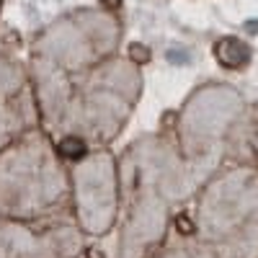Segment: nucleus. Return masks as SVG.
Returning <instances> with one entry per match:
<instances>
[{"mask_svg": "<svg viewBox=\"0 0 258 258\" xmlns=\"http://www.w3.org/2000/svg\"><path fill=\"white\" fill-rule=\"evenodd\" d=\"M217 173V168L188 160L178 142L147 135L119 158V238L114 258H147L163 245L176 209Z\"/></svg>", "mask_w": 258, "mask_h": 258, "instance_id": "nucleus-1", "label": "nucleus"}, {"mask_svg": "<svg viewBox=\"0 0 258 258\" xmlns=\"http://www.w3.org/2000/svg\"><path fill=\"white\" fill-rule=\"evenodd\" d=\"M173 235L147 258H258V170L220 168L194 212H176Z\"/></svg>", "mask_w": 258, "mask_h": 258, "instance_id": "nucleus-2", "label": "nucleus"}, {"mask_svg": "<svg viewBox=\"0 0 258 258\" xmlns=\"http://www.w3.org/2000/svg\"><path fill=\"white\" fill-rule=\"evenodd\" d=\"M142 93L140 64L126 57H109L98 68L70 80L41 106V126L57 140L62 153L106 147L126 124Z\"/></svg>", "mask_w": 258, "mask_h": 258, "instance_id": "nucleus-3", "label": "nucleus"}, {"mask_svg": "<svg viewBox=\"0 0 258 258\" xmlns=\"http://www.w3.org/2000/svg\"><path fill=\"white\" fill-rule=\"evenodd\" d=\"M121 18L111 8H78L44 26L29 47V73L39 109L70 80L119 54Z\"/></svg>", "mask_w": 258, "mask_h": 258, "instance_id": "nucleus-4", "label": "nucleus"}, {"mask_svg": "<svg viewBox=\"0 0 258 258\" xmlns=\"http://www.w3.org/2000/svg\"><path fill=\"white\" fill-rule=\"evenodd\" d=\"M68 212L70 168L44 126L0 150V220L31 222Z\"/></svg>", "mask_w": 258, "mask_h": 258, "instance_id": "nucleus-5", "label": "nucleus"}, {"mask_svg": "<svg viewBox=\"0 0 258 258\" xmlns=\"http://www.w3.org/2000/svg\"><path fill=\"white\" fill-rule=\"evenodd\" d=\"M70 209L88 238H103L119 222V160L106 147L88 150L70 165Z\"/></svg>", "mask_w": 258, "mask_h": 258, "instance_id": "nucleus-6", "label": "nucleus"}, {"mask_svg": "<svg viewBox=\"0 0 258 258\" xmlns=\"http://www.w3.org/2000/svg\"><path fill=\"white\" fill-rule=\"evenodd\" d=\"M83 227L73 212L47 220H0V258H83Z\"/></svg>", "mask_w": 258, "mask_h": 258, "instance_id": "nucleus-7", "label": "nucleus"}, {"mask_svg": "<svg viewBox=\"0 0 258 258\" xmlns=\"http://www.w3.org/2000/svg\"><path fill=\"white\" fill-rule=\"evenodd\" d=\"M41 126V111L29 64L0 52V150Z\"/></svg>", "mask_w": 258, "mask_h": 258, "instance_id": "nucleus-8", "label": "nucleus"}, {"mask_svg": "<svg viewBox=\"0 0 258 258\" xmlns=\"http://www.w3.org/2000/svg\"><path fill=\"white\" fill-rule=\"evenodd\" d=\"M214 54H217V59L230 70H240V68H245V64L250 62L248 44H243L240 39H232V36L220 39L217 47H214Z\"/></svg>", "mask_w": 258, "mask_h": 258, "instance_id": "nucleus-9", "label": "nucleus"}, {"mask_svg": "<svg viewBox=\"0 0 258 258\" xmlns=\"http://www.w3.org/2000/svg\"><path fill=\"white\" fill-rule=\"evenodd\" d=\"M0 11H3V0H0Z\"/></svg>", "mask_w": 258, "mask_h": 258, "instance_id": "nucleus-10", "label": "nucleus"}]
</instances>
